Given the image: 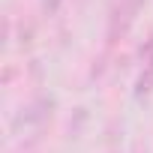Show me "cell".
<instances>
[{"mask_svg":"<svg viewBox=\"0 0 153 153\" xmlns=\"http://www.w3.org/2000/svg\"><path fill=\"white\" fill-rule=\"evenodd\" d=\"M150 90H153V63L144 66V72L138 75V84H135V93L138 96H147Z\"/></svg>","mask_w":153,"mask_h":153,"instance_id":"7a4b0ae2","label":"cell"},{"mask_svg":"<svg viewBox=\"0 0 153 153\" xmlns=\"http://www.w3.org/2000/svg\"><path fill=\"white\" fill-rule=\"evenodd\" d=\"M144 0H117V6L111 9V18H108V42H117L120 36H126Z\"/></svg>","mask_w":153,"mask_h":153,"instance_id":"6da1fadb","label":"cell"}]
</instances>
